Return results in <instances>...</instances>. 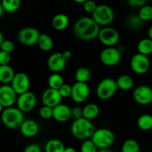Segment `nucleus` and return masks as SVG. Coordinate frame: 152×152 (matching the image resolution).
I'll return each instance as SVG.
<instances>
[{
  "label": "nucleus",
  "instance_id": "25",
  "mask_svg": "<svg viewBox=\"0 0 152 152\" xmlns=\"http://www.w3.org/2000/svg\"><path fill=\"white\" fill-rule=\"evenodd\" d=\"M39 48L43 51H49L53 46V41L51 37L46 34H41L37 42Z\"/></svg>",
  "mask_w": 152,
  "mask_h": 152
},
{
  "label": "nucleus",
  "instance_id": "17",
  "mask_svg": "<svg viewBox=\"0 0 152 152\" xmlns=\"http://www.w3.org/2000/svg\"><path fill=\"white\" fill-rule=\"evenodd\" d=\"M62 99V97L61 96L59 91L50 88L45 89L42 96V101L43 105L45 106L50 107L52 108L61 104Z\"/></svg>",
  "mask_w": 152,
  "mask_h": 152
},
{
  "label": "nucleus",
  "instance_id": "18",
  "mask_svg": "<svg viewBox=\"0 0 152 152\" xmlns=\"http://www.w3.org/2000/svg\"><path fill=\"white\" fill-rule=\"evenodd\" d=\"M53 118L59 123H65L71 118V108L65 104H59L53 108Z\"/></svg>",
  "mask_w": 152,
  "mask_h": 152
},
{
  "label": "nucleus",
  "instance_id": "44",
  "mask_svg": "<svg viewBox=\"0 0 152 152\" xmlns=\"http://www.w3.org/2000/svg\"><path fill=\"white\" fill-rule=\"evenodd\" d=\"M64 152H77V150L73 147H66Z\"/></svg>",
  "mask_w": 152,
  "mask_h": 152
},
{
  "label": "nucleus",
  "instance_id": "6",
  "mask_svg": "<svg viewBox=\"0 0 152 152\" xmlns=\"http://www.w3.org/2000/svg\"><path fill=\"white\" fill-rule=\"evenodd\" d=\"M118 90L116 80L111 78H105L97 85L96 93L98 98L102 100H107L112 97Z\"/></svg>",
  "mask_w": 152,
  "mask_h": 152
},
{
  "label": "nucleus",
  "instance_id": "1",
  "mask_svg": "<svg viewBox=\"0 0 152 152\" xmlns=\"http://www.w3.org/2000/svg\"><path fill=\"white\" fill-rule=\"evenodd\" d=\"M100 31L99 26L92 18L84 16L75 22L74 26V35L84 41H90L96 38Z\"/></svg>",
  "mask_w": 152,
  "mask_h": 152
},
{
  "label": "nucleus",
  "instance_id": "38",
  "mask_svg": "<svg viewBox=\"0 0 152 152\" xmlns=\"http://www.w3.org/2000/svg\"><path fill=\"white\" fill-rule=\"evenodd\" d=\"M0 49L2 51L10 53L14 50L15 45L13 42L10 41V40H4V42L1 44Z\"/></svg>",
  "mask_w": 152,
  "mask_h": 152
},
{
  "label": "nucleus",
  "instance_id": "22",
  "mask_svg": "<svg viewBox=\"0 0 152 152\" xmlns=\"http://www.w3.org/2000/svg\"><path fill=\"white\" fill-rule=\"evenodd\" d=\"M99 114V108L96 104L89 103L83 108V118L88 120H94Z\"/></svg>",
  "mask_w": 152,
  "mask_h": 152
},
{
  "label": "nucleus",
  "instance_id": "19",
  "mask_svg": "<svg viewBox=\"0 0 152 152\" xmlns=\"http://www.w3.org/2000/svg\"><path fill=\"white\" fill-rule=\"evenodd\" d=\"M20 132L25 137H34L38 134L39 127L35 120H26L20 126Z\"/></svg>",
  "mask_w": 152,
  "mask_h": 152
},
{
  "label": "nucleus",
  "instance_id": "24",
  "mask_svg": "<svg viewBox=\"0 0 152 152\" xmlns=\"http://www.w3.org/2000/svg\"><path fill=\"white\" fill-rule=\"evenodd\" d=\"M66 147L58 139H51L48 141L45 146V152H64Z\"/></svg>",
  "mask_w": 152,
  "mask_h": 152
},
{
  "label": "nucleus",
  "instance_id": "29",
  "mask_svg": "<svg viewBox=\"0 0 152 152\" xmlns=\"http://www.w3.org/2000/svg\"><path fill=\"white\" fill-rule=\"evenodd\" d=\"M48 83L49 88L55 89V90H59L62 87V85L65 83V82H64L63 77L60 74L53 73L48 77Z\"/></svg>",
  "mask_w": 152,
  "mask_h": 152
},
{
  "label": "nucleus",
  "instance_id": "30",
  "mask_svg": "<svg viewBox=\"0 0 152 152\" xmlns=\"http://www.w3.org/2000/svg\"><path fill=\"white\" fill-rule=\"evenodd\" d=\"M121 152H140V146L135 140H126L122 145Z\"/></svg>",
  "mask_w": 152,
  "mask_h": 152
},
{
  "label": "nucleus",
  "instance_id": "50",
  "mask_svg": "<svg viewBox=\"0 0 152 152\" xmlns=\"http://www.w3.org/2000/svg\"><path fill=\"white\" fill-rule=\"evenodd\" d=\"M3 108H4V107L2 106V105H1V104H0V114H1V113H2V111H3Z\"/></svg>",
  "mask_w": 152,
  "mask_h": 152
},
{
  "label": "nucleus",
  "instance_id": "45",
  "mask_svg": "<svg viewBox=\"0 0 152 152\" xmlns=\"http://www.w3.org/2000/svg\"><path fill=\"white\" fill-rule=\"evenodd\" d=\"M4 13V8H3V6L2 4H1V2H0V18L3 16Z\"/></svg>",
  "mask_w": 152,
  "mask_h": 152
},
{
  "label": "nucleus",
  "instance_id": "3",
  "mask_svg": "<svg viewBox=\"0 0 152 152\" xmlns=\"http://www.w3.org/2000/svg\"><path fill=\"white\" fill-rule=\"evenodd\" d=\"M1 120L3 125L10 129L20 128L25 120L24 113L15 107L4 108L1 114Z\"/></svg>",
  "mask_w": 152,
  "mask_h": 152
},
{
  "label": "nucleus",
  "instance_id": "47",
  "mask_svg": "<svg viewBox=\"0 0 152 152\" xmlns=\"http://www.w3.org/2000/svg\"><path fill=\"white\" fill-rule=\"evenodd\" d=\"M97 152H113L110 148H101V149H98Z\"/></svg>",
  "mask_w": 152,
  "mask_h": 152
},
{
  "label": "nucleus",
  "instance_id": "2",
  "mask_svg": "<svg viewBox=\"0 0 152 152\" xmlns=\"http://www.w3.org/2000/svg\"><path fill=\"white\" fill-rule=\"evenodd\" d=\"M96 129L91 121L85 118L74 120L71 126L73 136L78 140H87L91 139Z\"/></svg>",
  "mask_w": 152,
  "mask_h": 152
},
{
  "label": "nucleus",
  "instance_id": "49",
  "mask_svg": "<svg viewBox=\"0 0 152 152\" xmlns=\"http://www.w3.org/2000/svg\"><path fill=\"white\" fill-rule=\"evenodd\" d=\"M86 1V0H75L76 3H79V4H84V2Z\"/></svg>",
  "mask_w": 152,
  "mask_h": 152
},
{
  "label": "nucleus",
  "instance_id": "46",
  "mask_svg": "<svg viewBox=\"0 0 152 152\" xmlns=\"http://www.w3.org/2000/svg\"><path fill=\"white\" fill-rule=\"evenodd\" d=\"M148 38H149L150 39L152 40V25L151 27H150L149 29H148Z\"/></svg>",
  "mask_w": 152,
  "mask_h": 152
},
{
  "label": "nucleus",
  "instance_id": "36",
  "mask_svg": "<svg viewBox=\"0 0 152 152\" xmlns=\"http://www.w3.org/2000/svg\"><path fill=\"white\" fill-rule=\"evenodd\" d=\"M59 92L62 98H68L71 96V92H72V86L69 84L64 83L62 87L59 89Z\"/></svg>",
  "mask_w": 152,
  "mask_h": 152
},
{
  "label": "nucleus",
  "instance_id": "43",
  "mask_svg": "<svg viewBox=\"0 0 152 152\" xmlns=\"http://www.w3.org/2000/svg\"><path fill=\"white\" fill-rule=\"evenodd\" d=\"M62 55L65 57V59L68 61V59H70L72 57V52L69 50H65L62 52Z\"/></svg>",
  "mask_w": 152,
  "mask_h": 152
},
{
  "label": "nucleus",
  "instance_id": "26",
  "mask_svg": "<svg viewBox=\"0 0 152 152\" xmlns=\"http://www.w3.org/2000/svg\"><path fill=\"white\" fill-rule=\"evenodd\" d=\"M137 126L144 132L152 130V115L148 114H142L137 120Z\"/></svg>",
  "mask_w": 152,
  "mask_h": 152
},
{
  "label": "nucleus",
  "instance_id": "9",
  "mask_svg": "<svg viewBox=\"0 0 152 152\" xmlns=\"http://www.w3.org/2000/svg\"><path fill=\"white\" fill-rule=\"evenodd\" d=\"M99 41L107 48L114 47L120 40V34L118 31L111 27H104L100 29L98 36Z\"/></svg>",
  "mask_w": 152,
  "mask_h": 152
},
{
  "label": "nucleus",
  "instance_id": "5",
  "mask_svg": "<svg viewBox=\"0 0 152 152\" xmlns=\"http://www.w3.org/2000/svg\"><path fill=\"white\" fill-rule=\"evenodd\" d=\"M92 19L99 26L108 27L114 19V12L107 4H99L92 13Z\"/></svg>",
  "mask_w": 152,
  "mask_h": 152
},
{
  "label": "nucleus",
  "instance_id": "8",
  "mask_svg": "<svg viewBox=\"0 0 152 152\" xmlns=\"http://www.w3.org/2000/svg\"><path fill=\"white\" fill-rule=\"evenodd\" d=\"M121 52L118 48L114 47L106 48L102 50L99 55L101 62L105 66H116L121 60Z\"/></svg>",
  "mask_w": 152,
  "mask_h": 152
},
{
  "label": "nucleus",
  "instance_id": "27",
  "mask_svg": "<svg viewBox=\"0 0 152 152\" xmlns=\"http://www.w3.org/2000/svg\"><path fill=\"white\" fill-rule=\"evenodd\" d=\"M138 53L148 56L152 53V40L149 38L141 39L137 44Z\"/></svg>",
  "mask_w": 152,
  "mask_h": 152
},
{
  "label": "nucleus",
  "instance_id": "40",
  "mask_svg": "<svg viewBox=\"0 0 152 152\" xmlns=\"http://www.w3.org/2000/svg\"><path fill=\"white\" fill-rule=\"evenodd\" d=\"M71 118L74 119V120H79V119L83 118V108L77 106L71 108Z\"/></svg>",
  "mask_w": 152,
  "mask_h": 152
},
{
  "label": "nucleus",
  "instance_id": "42",
  "mask_svg": "<svg viewBox=\"0 0 152 152\" xmlns=\"http://www.w3.org/2000/svg\"><path fill=\"white\" fill-rule=\"evenodd\" d=\"M23 152H42V150L38 144L33 143L27 145Z\"/></svg>",
  "mask_w": 152,
  "mask_h": 152
},
{
  "label": "nucleus",
  "instance_id": "48",
  "mask_svg": "<svg viewBox=\"0 0 152 152\" xmlns=\"http://www.w3.org/2000/svg\"><path fill=\"white\" fill-rule=\"evenodd\" d=\"M4 37H3V34L0 31V48H1V44H2V42H4Z\"/></svg>",
  "mask_w": 152,
  "mask_h": 152
},
{
  "label": "nucleus",
  "instance_id": "32",
  "mask_svg": "<svg viewBox=\"0 0 152 152\" xmlns=\"http://www.w3.org/2000/svg\"><path fill=\"white\" fill-rule=\"evenodd\" d=\"M127 23L130 28L134 30H139L143 26V21L141 20L140 16L137 15H131L127 18Z\"/></svg>",
  "mask_w": 152,
  "mask_h": 152
},
{
  "label": "nucleus",
  "instance_id": "14",
  "mask_svg": "<svg viewBox=\"0 0 152 152\" xmlns=\"http://www.w3.org/2000/svg\"><path fill=\"white\" fill-rule=\"evenodd\" d=\"M17 100V94L9 85L0 86V104L4 108L13 107Z\"/></svg>",
  "mask_w": 152,
  "mask_h": 152
},
{
  "label": "nucleus",
  "instance_id": "37",
  "mask_svg": "<svg viewBox=\"0 0 152 152\" xmlns=\"http://www.w3.org/2000/svg\"><path fill=\"white\" fill-rule=\"evenodd\" d=\"M96 7H97V4H96V2L91 0H88V1L86 0L83 4V9L85 11L88 13H91V14L95 11Z\"/></svg>",
  "mask_w": 152,
  "mask_h": 152
},
{
  "label": "nucleus",
  "instance_id": "31",
  "mask_svg": "<svg viewBox=\"0 0 152 152\" xmlns=\"http://www.w3.org/2000/svg\"><path fill=\"white\" fill-rule=\"evenodd\" d=\"M1 4L4 11L7 13H15L20 7L21 2L19 0H3Z\"/></svg>",
  "mask_w": 152,
  "mask_h": 152
},
{
  "label": "nucleus",
  "instance_id": "4",
  "mask_svg": "<svg viewBox=\"0 0 152 152\" xmlns=\"http://www.w3.org/2000/svg\"><path fill=\"white\" fill-rule=\"evenodd\" d=\"M91 140L98 149L109 148L115 141V135L110 129H96Z\"/></svg>",
  "mask_w": 152,
  "mask_h": 152
},
{
  "label": "nucleus",
  "instance_id": "23",
  "mask_svg": "<svg viewBox=\"0 0 152 152\" xmlns=\"http://www.w3.org/2000/svg\"><path fill=\"white\" fill-rule=\"evenodd\" d=\"M118 89L121 91H129L134 86V80L131 76L123 74L120 76L116 80Z\"/></svg>",
  "mask_w": 152,
  "mask_h": 152
},
{
  "label": "nucleus",
  "instance_id": "13",
  "mask_svg": "<svg viewBox=\"0 0 152 152\" xmlns=\"http://www.w3.org/2000/svg\"><path fill=\"white\" fill-rule=\"evenodd\" d=\"M90 95V88L87 83L76 82L72 86L71 96L76 103H83L87 100Z\"/></svg>",
  "mask_w": 152,
  "mask_h": 152
},
{
  "label": "nucleus",
  "instance_id": "7",
  "mask_svg": "<svg viewBox=\"0 0 152 152\" xmlns=\"http://www.w3.org/2000/svg\"><path fill=\"white\" fill-rule=\"evenodd\" d=\"M40 32L38 29L33 27H26L19 31L17 39L21 44L25 46H33L37 45Z\"/></svg>",
  "mask_w": 152,
  "mask_h": 152
},
{
  "label": "nucleus",
  "instance_id": "33",
  "mask_svg": "<svg viewBox=\"0 0 152 152\" xmlns=\"http://www.w3.org/2000/svg\"><path fill=\"white\" fill-rule=\"evenodd\" d=\"M138 16L143 22H148L152 19V6L149 4H145L140 9Z\"/></svg>",
  "mask_w": 152,
  "mask_h": 152
},
{
  "label": "nucleus",
  "instance_id": "35",
  "mask_svg": "<svg viewBox=\"0 0 152 152\" xmlns=\"http://www.w3.org/2000/svg\"><path fill=\"white\" fill-rule=\"evenodd\" d=\"M39 116L45 120H49L53 117V108L43 105L39 111Z\"/></svg>",
  "mask_w": 152,
  "mask_h": 152
},
{
  "label": "nucleus",
  "instance_id": "28",
  "mask_svg": "<svg viewBox=\"0 0 152 152\" xmlns=\"http://www.w3.org/2000/svg\"><path fill=\"white\" fill-rule=\"evenodd\" d=\"M91 77L90 69L86 67H80L76 71L75 79L77 82L82 83H87Z\"/></svg>",
  "mask_w": 152,
  "mask_h": 152
},
{
  "label": "nucleus",
  "instance_id": "15",
  "mask_svg": "<svg viewBox=\"0 0 152 152\" xmlns=\"http://www.w3.org/2000/svg\"><path fill=\"white\" fill-rule=\"evenodd\" d=\"M133 97L135 102L140 105H149L152 102V88L144 85L138 86L134 91Z\"/></svg>",
  "mask_w": 152,
  "mask_h": 152
},
{
  "label": "nucleus",
  "instance_id": "51",
  "mask_svg": "<svg viewBox=\"0 0 152 152\" xmlns=\"http://www.w3.org/2000/svg\"><path fill=\"white\" fill-rule=\"evenodd\" d=\"M151 152H152V149H151Z\"/></svg>",
  "mask_w": 152,
  "mask_h": 152
},
{
  "label": "nucleus",
  "instance_id": "39",
  "mask_svg": "<svg viewBox=\"0 0 152 152\" xmlns=\"http://www.w3.org/2000/svg\"><path fill=\"white\" fill-rule=\"evenodd\" d=\"M10 59V53L0 50V65H8Z\"/></svg>",
  "mask_w": 152,
  "mask_h": 152
},
{
  "label": "nucleus",
  "instance_id": "11",
  "mask_svg": "<svg viewBox=\"0 0 152 152\" xmlns=\"http://www.w3.org/2000/svg\"><path fill=\"white\" fill-rule=\"evenodd\" d=\"M31 86L30 78L25 73L19 72L15 74L10 86L17 95H21L28 91Z\"/></svg>",
  "mask_w": 152,
  "mask_h": 152
},
{
  "label": "nucleus",
  "instance_id": "34",
  "mask_svg": "<svg viewBox=\"0 0 152 152\" xmlns=\"http://www.w3.org/2000/svg\"><path fill=\"white\" fill-rule=\"evenodd\" d=\"M98 148L91 140H84L80 146V152H97Z\"/></svg>",
  "mask_w": 152,
  "mask_h": 152
},
{
  "label": "nucleus",
  "instance_id": "20",
  "mask_svg": "<svg viewBox=\"0 0 152 152\" xmlns=\"http://www.w3.org/2000/svg\"><path fill=\"white\" fill-rule=\"evenodd\" d=\"M69 18L65 13H58L52 19V26L56 31H64L69 25Z\"/></svg>",
  "mask_w": 152,
  "mask_h": 152
},
{
  "label": "nucleus",
  "instance_id": "10",
  "mask_svg": "<svg viewBox=\"0 0 152 152\" xmlns=\"http://www.w3.org/2000/svg\"><path fill=\"white\" fill-rule=\"evenodd\" d=\"M131 68L137 74H144L147 73L151 66L148 56L137 53L132 56L131 59Z\"/></svg>",
  "mask_w": 152,
  "mask_h": 152
},
{
  "label": "nucleus",
  "instance_id": "12",
  "mask_svg": "<svg viewBox=\"0 0 152 152\" xmlns=\"http://www.w3.org/2000/svg\"><path fill=\"white\" fill-rule=\"evenodd\" d=\"M17 108L22 112H29L35 108L37 105V96L33 92L27 91L19 95L16 100Z\"/></svg>",
  "mask_w": 152,
  "mask_h": 152
},
{
  "label": "nucleus",
  "instance_id": "41",
  "mask_svg": "<svg viewBox=\"0 0 152 152\" xmlns=\"http://www.w3.org/2000/svg\"><path fill=\"white\" fill-rule=\"evenodd\" d=\"M128 4L132 7H142L147 4V1L145 0H129Z\"/></svg>",
  "mask_w": 152,
  "mask_h": 152
},
{
  "label": "nucleus",
  "instance_id": "16",
  "mask_svg": "<svg viewBox=\"0 0 152 152\" xmlns=\"http://www.w3.org/2000/svg\"><path fill=\"white\" fill-rule=\"evenodd\" d=\"M67 60L62 55V53L56 52L49 56L48 59L47 65L49 69L53 73L59 74L65 69L66 66Z\"/></svg>",
  "mask_w": 152,
  "mask_h": 152
},
{
  "label": "nucleus",
  "instance_id": "21",
  "mask_svg": "<svg viewBox=\"0 0 152 152\" xmlns=\"http://www.w3.org/2000/svg\"><path fill=\"white\" fill-rule=\"evenodd\" d=\"M14 70L10 65H0V83L4 85L11 83L15 76Z\"/></svg>",
  "mask_w": 152,
  "mask_h": 152
}]
</instances>
